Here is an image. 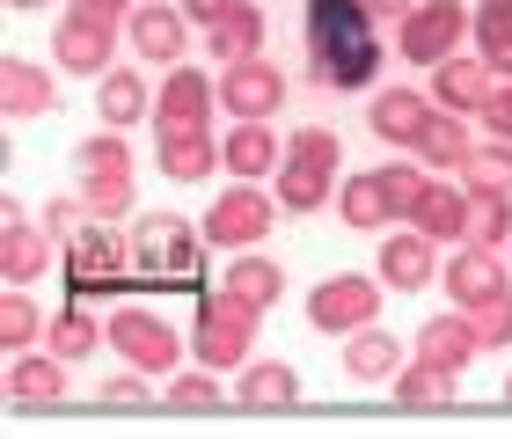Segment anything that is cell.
<instances>
[{"mask_svg": "<svg viewBox=\"0 0 512 439\" xmlns=\"http://www.w3.org/2000/svg\"><path fill=\"white\" fill-rule=\"evenodd\" d=\"M308 59L315 81L330 88H366L381 74V30L366 15V0H308Z\"/></svg>", "mask_w": 512, "mask_h": 439, "instance_id": "1", "label": "cell"}, {"mask_svg": "<svg viewBox=\"0 0 512 439\" xmlns=\"http://www.w3.org/2000/svg\"><path fill=\"white\" fill-rule=\"evenodd\" d=\"M205 235L191 220H176V213H147L132 227V271H139V286H191V293H205L198 286V264H205V249H198Z\"/></svg>", "mask_w": 512, "mask_h": 439, "instance_id": "2", "label": "cell"}, {"mask_svg": "<svg viewBox=\"0 0 512 439\" xmlns=\"http://www.w3.org/2000/svg\"><path fill=\"white\" fill-rule=\"evenodd\" d=\"M337 161H344L337 132L322 125L293 132V154L278 161V205L286 213H322V198H337Z\"/></svg>", "mask_w": 512, "mask_h": 439, "instance_id": "3", "label": "cell"}, {"mask_svg": "<svg viewBox=\"0 0 512 439\" xmlns=\"http://www.w3.org/2000/svg\"><path fill=\"white\" fill-rule=\"evenodd\" d=\"M66 286H74V300H103V293H118L132 279V242L125 235H110L103 220H88L74 242H66Z\"/></svg>", "mask_w": 512, "mask_h": 439, "instance_id": "4", "label": "cell"}, {"mask_svg": "<svg viewBox=\"0 0 512 439\" xmlns=\"http://www.w3.org/2000/svg\"><path fill=\"white\" fill-rule=\"evenodd\" d=\"M256 315L242 293H198V366H249V344H256Z\"/></svg>", "mask_w": 512, "mask_h": 439, "instance_id": "5", "label": "cell"}, {"mask_svg": "<svg viewBox=\"0 0 512 439\" xmlns=\"http://www.w3.org/2000/svg\"><path fill=\"white\" fill-rule=\"evenodd\" d=\"M374 315H381V279H366V271H337V279H322L308 293V322L322 337H352Z\"/></svg>", "mask_w": 512, "mask_h": 439, "instance_id": "6", "label": "cell"}, {"mask_svg": "<svg viewBox=\"0 0 512 439\" xmlns=\"http://www.w3.org/2000/svg\"><path fill=\"white\" fill-rule=\"evenodd\" d=\"M286 213L278 198H264L256 183H242V191H220L213 205H205V242L213 249H256L271 235V220Z\"/></svg>", "mask_w": 512, "mask_h": 439, "instance_id": "7", "label": "cell"}, {"mask_svg": "<svg viewBox=\"0 0 512 439\" xmlns=\"http://www.w3.org/2000/svg\"><path fill=\"white\" fill-rule=\"evenodd\" d=\"M52 59L66 74H110V59H118V15H96L74 0V15H59V30H52Z\"/></svg>", "mask_w": 512, "mask_h": 439, "instance_id": "8", "label": "cell"}, {"mask_svg": "<svg viewBox=\"0 0 512 439\" xmlns=\"http://www.w3.org/2000/svg\"><path fill=\"white\" fill-rule=\"evenodd\" d=\"M469 30H476V15L461 8V0H417L403 15V59L410 66H439V59H454V44Z\"/></svg>", "mask_w": 512, "mask_h": 439, "instance_id": "9", "label": "cell"}, {"mask_svg": "<svg viewBox=\"0 0 512 439\" xmlns=\"http://www.w3.org/2000/svg\"><path fill=\"white\" fill-rule=\"evenodd\" d=\"M110 344L125 352V366H147V374H169V366L183 359V337L154 308H118L110 315Z\"/></svg>", "mask_w": 512, "mask_h": 439, "instance_id": "10", "label": "cell"}, {"mask_svg": "<svg viewBox=\"0 0 512 439\" xmlns=\"http://www.w3.org/2000/svg\"><path fill=\"white\" fill-rule=\"evenodd\" d=\"M286 103V74H278L271 59H235L220 74V110H235V118H271V110Z\"/></svg>", "mask_w": 512, "mask_h": 439, "instance_id": "11", "label": "cell"}, {"mask_svg": "<svg viewBox=\"0 0 512 439\" xmlns=\"http://www.w3.org/2000/svg\"><path fill=\"white\" fill-rule=\"evenodd\" d=\"M154 161H161V176H176V183H205L220 169V140L205 125H154Z\"/></svg>", "mask_w": 512, "mask_h": 439, "instance_id": "12", "label": "cell"}, {"mask_svg": "<svg viewBox=\"0 0 512 439\" xmlns=\"http://www.w3.org/2000/svg\"><path fill=\"white\" fill-rule=\"evenodd\" d=\"M52 227H30L22 213H8V227H0V279L8 286H37L44 271H52Z\"/></svg>", "mask_w": 512, "mask_h": 439, "instance_id": "13", "label": "cell"}, {"mask_svg": "<svg viewBox=\"0 0 512 439\" xmlns=\"http://www.w3.org/2000/svg\"><path fill=\"white\" fill-rule=\"evenodd\" d=\"M469 213H476V191L469 183H425V191H417V205H410V227H425L432 242H469Z\"/></svg>", "mask_w": 512, "mask_h": 439, "instance_id": "14", "label": "cell"}, {"mask_svg": "<svg viewBox=\"0 0 512 439\" xmlns=\"http://www.w3.org/2000/svg\"><path fill=\"white\" fill-rule=\"evenodd\" d=\"M213 103H220V88L198 74V66H169V81H161V96H154V125H213Z\"/></svg>", "mask_w": 512, "mask_h": 439, "instance_id": "15", "label": "cell"}, {"mask_svg": "<svg viewBox=\"0 0 512 439\" xmlns=\"http://www.w3.org/2000/svg\"><path fill=\"white\" fill-rule=\"evenodd\" d=\"M125 37H132L139 59L176 66V59H183V37H191V15H183V8H154V0H147V8L125 15Z\"/></svg>", "mask_w": 512, "mask_h": 439, "instance_id": "16", "label": "cell"}, {"mask_svg": "<svg viewBox=\"0 0 512 439\" xmlns=\"http://www.w3.org/2000/svg\"><path fill=\"white\" fill-rule=\"evenodd\" d=\"M432 271H439V242L425 235V227H403V235L381 242V286L417 293V286H432Z\"/></svg>", "mask_w": 512, "mask_h": 439, "instance_id": "17", "label": "cell"}, {"mask_svg": "<svg viewBox=\"0 0 512 439\" xmlns=\"http://www.w3.org/2000/svg\"><path fill=\"white\" fill-rule=\"evenodd\" d=\"M366 125H374L388 147H417L425 125H432V96H417V88H381V96L366 103Z\"/></svg>", "mask_w": 512, "mask_h": 439, "instance_id": "18", "label": "cell"}, {"mask_svg": "<svg viewBox=\"0 0 512 439\" xmlns=\"http://www.w3.org/2000/svg\"><path fill=\"white\" fill-rule=\"evenodd\" d=\"M447 293H454V308H476V300H491V293H512V286H505V264H498V249H483V242H461L454 257H447Z\"/></svg>", "mask_w": 512, "mask_h": 439, "instance_id": "19", "label": "cell"}, {"mask_svg": "<svg viewBox=\"0 0 512 439\" xmlns=\"http://www.w3.org/2000/svg\"><path fill=\"white\" fill-rule=\"evenodd\" d=\"M0 110L22 125V118H44V110H59V81L44 74V66H30V59H0Z\"/></svg>", "mask_w": 512, "mask_h": 439, "instance_id": "20", "label": "cell"}, {"mask_svg": "<svg viewBox=\"0 0 512 439\" xmlns=\"http://www.w3.org/2000/svg\"><path fill=\"white\" fill-rule=\"evenodd\" d=\"M483 352V337H476V322L469 308H454V315H432L425 330H417V359H432V366H447V374H461Z\"/></svg>", "mask_w": 512, "mask_h": 439, "instance_id": "21", "label": "cell"}, {"mask_svg": "<svg viewBox=\"0 0 512 439\" xmlns=\"http://www.w3.org/2000/svg\"><path fill=\"white\" fill-rule=\"evenodd\" d=\"M432 96L439 110H483L498 96V74H491V59H439V74H432Z\"/></svg>", "mask_w": 512, "mask_h": 439, "instance_id": "22", "label": "cell"}, {"mask_svg": "<svg viewBox=\"0 0 512 439\" xmlns=\"http://www.w3.org/2000/svg\"><path fill=\"white\" fill-rule=\"evenodd\" d=\"M8 396L15 403H37V410H52V403H66V359L52 352H8Z\"/></svg>", "mask_w": 512, "mask_h": 439, "instance_id": "23", "label": "cell"}, {"mask_svg": "<svg viewBox=\"0 0 512 439\" xmlns=\"http://www.w3.org/2000/svg\"><path fill=\"white\" fill-rule=\"evenodd\" d=\"M256 44H264V8H249V0H227V8L205 22V52H213L220 66L249 59Z\"/></svg>", "mask_w": 512, "mask_h": 439, "instance_id": "24", "label": "cell"}, {"mask_svg": "<svg viewBox=\"0 0 512 439\" xmlns=\"http://www.w3.org/2000/svg\"><path fill=\"white\" fill-rule=\"evenodd\" d=\"M220 161H227L242 183L278 176V132H264V118H235V132L220 140Z\"/></svg>", "mask_w": 512, "mask_h": 439, "instance_id": "25", "label": "cell"}, {"mask_svg": "<svg viewBox=\"0 0 512 439\" xmlns=\"http://www.w3.org/2000/svg\"><path fill=\"white\" fill-rule=\"evenodd\" d=\"M344 374L366 381V388L395 381V374H403V344H395L388 330H374V322H366V330H352V344H344Z\"/></svg>", "mask_w": 512, "mask_h": 439, "instance_id": "26", "label": "cell"}, {"mask_svg": "<svg viewBox=\"0 0 512 439\" xmlns=\"http://www.w3.org/2000/svg\"><path fill=\"white\" fill-rule=\"evenodd\" d=\"M235 396H242L249 410H293V403H300V374H293L286 359H249L242 381H235Z\"/></svg>", "mask_w": 512, "mask_h": 439, "instance_id": "27", "label": "cell"}, {"mask_svg": "<svg viewBox=\"0 0 512 439\" xmlns=\"http://www.w3.org/2000/svg\"><path fill=\"white\" fill-rule=\"evenodd\" d=\"M469 125H461V110H432V125H425V140H417L410 154L425 161V169H461L469 161Z\"/></svg>", "mask_w": 512, "mask_h": 439, "instance_id": "28", "label": "cell"}, {"mask_svg": "<svg viewBox=\"0 0 512 439\" xmlns=\"http://www.w3.org/2000/svg\"><path fill=\"white\" fill-rule=\"evenodd\" d=\"M96 110H103V125H139V118H147V81H139V74H125V66H110V74L96 81Z\"/></svg>", "mask_w": 512, "mask_h": 439, "instance_id": "29", "label": "cell"}, {"mask_svg": "<svg viewBox=\"0 0 512 439\" xmlns=\"http://www.w3.org/2000/svg\"><path fill=\"white\" fill-rule=\"evenodd\" d=\"M220 286H227V293H242L249 308H278V293H286V271H278L271 257H235Z\"/></svg>", "mask_w": 512, "mask_h": 439, "instance_id": "30", "label": "cell"}, {"mask_svg": "<svg viewBox=\"0 0 512 439\" xmlns=\"http://www.w3.org/2000/svg\"><path fill=\"white\" fill-rule=\"evenodd\" d=\"M44 337H52V352H59L66 366H74V359H88V352H96V344H103L96 315H88V300H66V308L52 315V330H44Z\"/></svg>", "mask_w": 512, "mask_h": 439, "instance_id": "31", "label": "cell"}, {"mask_svg": "<svg viewBox=\"0 0 512 439\" xmlns=\"http://www.w3.org/2000/svg\"><path fill=\"white\" fill-rule=\"evenodd\" d=\"M454 381H461V374H447V366H432V359H417V366H403L388 388H395V403L432 410V403H454Z\"/></svg>", "mask_w": 512, "mask_h": 439, "instance_id": "32", "label": "cell"}, {"mask_svg": "<svg viewBox=\"0 0 512 439\" xmlns=\"http://www.w3.org/2000/svg\"><path fill=\"white\" fill-rule=\"evenodd\" d=\"M337 220L344 227H388V198H381V169H366V176H352L337 191Z\"/></svg>", "mask_w": 512, "mask_h": 439, "instance_id": "33", "label": "cell"}, {"mask_svg": "<svg viewBox=\"0 0 512 439\" xmlns=\"http://www.w3.org/2000/svg\"><path fill=\"white\" fill-rule=\"evenodd\" d=\"M476 44H483V59H491V74L512 81V0H483L476 8Z\"/></svg>", "mask_w": 512, "mask_h": 439, "instance_id": "34", "label": "cell"}, {"mask_svg": "<svg viewBox=\"0 0 512 439\" xmlns=\"http://www.w3.org/2000/svg\"><path fill=\"white\" fill-rule=\"evenodd\" d=\"M74 176H132V147L118 140V125L88 132V140L74 147Z\"/></svg>", "mask_w": 512, "mask_h": 439, "instance_id": "35", "label": "cell"}, {"mask_svg": "<svg viewBox=\"0 0 512 439\" xmlns=\"http://www.w3.org/2000/svg\"><path fill=\"white\" fill-rule=\"evenodd\" d=\"M37 330H44V308L30 300V286H8V300H0V344H8V352H30Z\"/></svg>", "mask_w": 512, "mask_h": 439, "instance_id": "36", "label": "cell"}, {"mask_svg": "<svg viewBox=\"0 0 512 439\" xmlns=\"http://www.w3.org/2000/svg\"><path fill=\"white\" fill-rule=\"evenodd\" d=\"M461 183H469V191H505V183H512V140L469 147V161H461Z\"/></svg>", "mask_w": 512, "mask_h": 439, "instance_id": "37", "label": "cell"}, {"mask_svg": "<svg viewBox=\"0 0 512 439\" xmlns=\"http://www.w3.org/2000/svg\"><path fill=\"white\" fill-rule=\"evenodd\" d=\"M469 242H483V249H505V242H512V198H505V191H476Z\"/></svg>", "mask_w": 512, "mask_h": 439, "instance_id": "38", "label": "cell"}, {"mask_svg": "<svg viewBox=\"0 0 512 439\" xmlns=\"http://www.w3.org/2000/svg\"><path fill=\"white\" fill-rule=\"evenodd\" d=\"M81 205H88V220L132 213V176H81Z\"/></svg>", "mask_w": 512, "mask_h": 439, "instance_id": "39", "label": "cell"}, {"mask_svg": "<svg viewBox=\"0 0 512 439\" xmlns=\"http://www.w3.org/2000/svg\"><path fill=\"white\" fill-rule=\"evenodd\" d=\"M425 169H417V161H388L381 169V198H388V220H410V205H417V191H425Z\"/></svg>", "mask_w": 512, "mask_h": 439, "instance_id": "40", "label": "cell"}, {"mask_svg": "<svg viewBox=\"0 0 512 439\" xmlns=\"http://www.w3.org/2000/svg\"><path fill=\"white\" fill-rule=\"evenodd\" d=\"M169 403H176V410H220L227 388L213 381V366H205V374H176V381H169Z\"/></svg>", "mask_w": 512, "mask_h": 439, "instance_id": "41", "label": "cell"}, {"mask_svg": "<svg viewBox=\"0 0 512 439\" xmlns=\"http://www.w3.org/2000/svg\"><path fill=\"white\" fill-rule=\"evenodd\" d=\"M469 322H476V337H483V344H512V293L476 300V308H469Z\"/></svg>", "mask_w": 512, "mask_h": 439, "instance_id": "42", "label": "cell"}, {"mask_svg": "<svg viewBox=\"0 0 512 439\" xmlns=\"http://www.w3.org/2000/svg\"><path fill=\"white\" fill-rule=\"evenodd\" d=\"M81 220H88V205H81V198H52V205H44V227H52L59 242H74V235H81Z\"/></svg>", "mask_w": 512, "mask_h": 439, "instance_id": "43", "label": "cell"}, {"mask_svg": "<svg viewBox=\"0 0 512 439\" xmlns=\"http://www.w3.org/2000/svg\"><path fill=\"white\" fill-rule=\"evenodd\" d=\"M96 403H118V410H125V403H147V366H139V374L103 381V388H96Z\"/></svg>", "mask_w": 512, "mask_h": 439, "instance_id": "44", "label": "cell"}, {"mask_svg": "<svg viewBox=\"0 0 512 439\" xmlns=\"http://www.w3.org/2000/svg\"><path fill=\"white\" fill-rule=\"evenodd\" d=\"M476 118H483V132H491V140H512V81H505L498 96L476 110Z\"/></svg>", "mask_w": 512, "mask_h": 439, "instance_id": "45", "label": "cell"}, {"mask_svg": "<svg viewBox=\"0 0 512 439\" xmlns=\"http://www.w3.org/2000/svg\"><path fill=\"white\" fill-rule=\"evenodd\" d=\"M176 8H183V15H191V22H213V15L227 8V0H176Z\"/></svg>", "mask_w": 512, "mask_h": 439, "instance_id": "46", "label": "cell"}, {"mask_svg": "<svg viewBox=\"0 0 512 439\" xmlns=\"http://www.w3.org/2000/svg\"><path fill=\"white\" fill-rule=\"evenodd\" d=\"M410 8H417V0H366V15H395V22H403Z\"/></svg>", "mask_w": 512, "mask_h": 439, "instance_id": "47", "label": "cell"}, {"mask_svg": "<svg viewBox=\"0 0 512 439\" xmlns=\"http://www.w3.org/2000/svg\"><path fill=\"white\" fill-rule=\"evenodd\" d=\"M81 8H96V15H118V22H125V15L139 8V0H81Z\"/></svg>", "mask_w": 512, "mask_h": 439, "instance_id": "48", "label": "cell"}, {"mask_svg": "<svg viewBox=\"0 0 512 439\" xmlns=\"http://www.w3.org/2000/svg\"><path fill=\"white\" fill-rule=\"evenodd\" d=\"M30 8H44V0H8V15H30Z\"/></svg>", "mask_w": 512, "mask_h": 439, "instance_id": "49", "label": "cell"}, {"mask_svg": "<svg viewBox=\"0 0 512 439\" xmlns=\"http://www.w3.org/2000/svg\"><path fill=\"white\" fill-rule=\"evenodd\" d=\"M505 403H512V374H505Z\"/></svg>", "mask_w": 512, "mask_h": 439, "instance_id": "50", "label": "cell"}]
</instances>
